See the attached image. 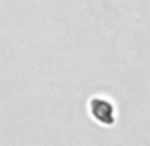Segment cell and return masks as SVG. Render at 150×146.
<instances>
[{
    "label": "cell",
    "instance_id": "obj_1",
    "mask_svg": "<svg viewBox=\"0 0 150 146\" xmlns=\"http://www.w3.org/2000/svg\"><path fill=\"white\" fill-rule=\"evenodd\" d=\"M91 114L101 121V123H112V120H114L110 102L101 101V99H95V101L91 102Z\"/></svg>",
    "mask_w": 150,
    "mask_h": 146
}]
</instances>
